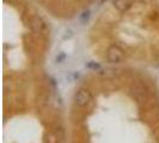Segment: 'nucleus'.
I'll return each instance as SVG.
<instances>
[{"instance_id":"obj_1","label":"nucleus","mask_w":159,"mask_h":143,"mask_svg":"<svg viewBox=\"0 0 159 143\" xmlns=\"http://www.w3.org/2000/svg\"><path fill=\"white\" fill-rule=\"evenodd\" d=\"M92 100V94L88 88H80L74 95V103L79 107H85Z\"/></svg>"},{"instance_id":"obj_2","label":"nucleus","mask_w":159,"mask_h":143,"mask_svg":"<svg viewBox=\"0 0 159 143\" xmlns=\"http://www.w3.org/2000/svg\"><path fill=\"white\" fill-rule=\"evenodd\" d=\"M123 58H125V53L117 46H111L107 50V60H108V62L114 64L121 63L123 61Z\"/></svg>"},{"instance_id":"obj_3","label":"nucleus","mask_w":159,"mask_h":143,"mask_svg":"<svg viewBox=\"0 0 159 143\" xmlns=\"http://www.w3.org/2000/svg\"><path fill=\"white\" fill-rule=\"evenodd\" d=\"M130 91H132V93L134 97H136L138 99H145L146 97H147V88L143 86L141 82H139V81H136L134 84H132V86H130Z\"/></svg>"},{"instance_id":"obj_4","label":"nucleus","mask_w":159,"mask_h":143,"mask_svg":"<svg viewBox=\"0 0 159 143\" xmlns=\"http://www.w3.org/2000/svg\"><path fill=\"white\" fill-rule=\"evenodd\" d=\"M31 26L32 29L39 33H46L47 31V25L41 19L40 17H34L31 19Z\"/></svg>"},{"instance_id":"obj_5","label":"nucleus","mask_w":159,"mask_h":143,"mask_svg":"<svg viewBox=\"0 0 159 143\" xmlns=\"http://www.w3.org/2000/svg\"><path fill=\"white\" fill-rule=\"evenodd\" d=\"M132 5H133L132 0H114V7L121 13L127 12L128 10L132 7Z\"/></svg>"},{"instance_id":"obj_6","label":"nucleus","mask_w":159,"mask_h":143,"mask_svg":"<svg viewBox=\"0 0 159 143\" xmlns=\"http://www.w3.org/2000/svg\"><path fill=\"white\" fill-rule=\"evenodd\" d=\"M89 67H92V68H99L98 64H93V63H89Z\"/></svg>"}]
</instances>
